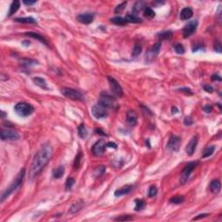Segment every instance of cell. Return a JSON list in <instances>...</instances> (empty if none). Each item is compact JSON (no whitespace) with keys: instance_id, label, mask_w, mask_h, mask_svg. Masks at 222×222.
I'll use <instances>...</instances> for the list:
<instances>
[{"instance_id":"cell-1","label":"cell","mask_w":222,"mask_h":222,"mask_svg":"<svg viewBox=\"0 0 222 222\" xmlns=\"http://www.w3.org/2000/svg\"><path fill=\"white\" fill-rule=\"evenodd\" d=\"M52 154L53 149L50 143H44L41 146V148L34 156L33 161L31 165L29 172V177L31 180H33L40 175L41 172L50 161Z\"/></svg>"},{"instance_id":"cell-2","label":"cell","mask_w":222,"mask_h":222,"mask_svg":"<svg viewBox=\"0 0 222 222\" xmlns=\"http://www.w3.org/2000/svg\"><path fill=\"white\" fill-rule=\"evenodd\" d=\"M24 176H25V168H22L19 171V173L17 175L16 179L11 182V184L1 195V202L5 201L12 193H14L17 189L20 188V186L22 185L23 182H24Z\"/></svg>"},{"instance_id":"cell-3","label":"cell","mask_w":222,"mask_h":222,"mask_svg":"<svg viewBox=\"0 0 222 222\" xmlns=\"http://www.w3.org/2000/svg\"><path fill=\"white\" fill-rule=\"evenodd\" d=\"M98 104L106 108H111V109H116L118 108V103L116 101V99L114 95H111L107 92H102L100 95Z\"/></svg>"},{"instance_id":"cell-4","label":"cell","mask_w":222,"mask_h":222,"mask_svg":"<svg viewBox=\"0 0 222 222\" xmlns=\"http://www.w3.org/2000/svg\"><path fill=\"white\" fill-rule=\"evenodd\" d=\"M15 112L22 117H27L34 112L33 106L26 102H18L14 107Z\"/></svg>"},{"instance_id":"cell-5","label":"cell","mask_w":222,"mask_h":222,"mask_svg":"<svg viewBox=\"0 0 222 222\" xmlns=\"http://www.w3.org/2000/svg\"><path fill=\"white\" fill-rule=\"evenodd\" d=\"M61 93L65 97L69 98L71 100H75V101H82L83 100V95L82 93L75 88H63L61 89Z\"/></svg>"},{"instance_id":"cell-6","label":"cell","mask_w":222,"mask_h":222,"mask_svg":"<svg viewBox=\"0 0 222 222\" xmlns=\"http://www.w3.org/2000/svg\"><path fill=\"white\" fill-rule=\"evenodd\" d=\"M108 81L109 83V88H110V91L112 95H114V97H118L120 98L123 95V90H122V88L120 85V83L114 79V77L108 76Z\"/></svg>"},{"instance_id":"cell-7","label":"cell","mask_w":222,"mask_h":222,"mask_svg":"<svg viewBox=\"0 0 222 222\" xmlns=\"http://www.w3.org/2000/svg\"><path fill=\"white\" fill-rule=\"evenodd\" d=\"M199 165V162H189L188 164L182 170V175H181V178H180V182L181 184H185L188 182L189 176L191 175V173L195 169V168Z\"/></svg>"},{"instance_id":"cell-8","label":"cell","mask_w":222,"mask_h":222,"mask_svg":"<svg viewBox=\"0 0 222 222\" xmlns=\"http://www.w3.org/2000/svg\"><path fill=\"white\" fill-rule=\"evenodd\" d=\"M0 134L2 141H17L19 139V134L13 129H2Z\"/></svg>"},{"instance_id":"cell-9","label":"cell","mask_w":222,"mask_h":222,"mask_svg":"<svg viewBox=\"0 0 222 222\" xmlns=\"http://www.w3.org/2000/svg\"><path fill=\"white\" fill-rule=\"evenodd\" d=\"M161 47H162V42L159 41L157 43H155L153 45V47L150 48V50L148 51V53L146 55L145 59L148 63H151L152 61H154L156 58V56L161 51Z\"/></svg>"},{"instance_id":"cell-10","label":"cell","mask_w":222,"mask_h":222,"mask_svg":"<svg viewBox=\"0 0 222 222\" xmlns=\"http://www.w3.org/2000/svg\"><path fill=\"white\" fill-rule=\"evenodd\" d=\"M181 144H182V139H181V137H179L177 135H173L169 137V140H168L167 147H168V148L170 151H172V152H177L180 149Z\"/></svg>"},{"instance_id":"cell-11","label":"cell","mask_w":222,"mask_h":222,"mask_svg":"<svg viewBox=\"0 0 222 222\" xmlns=\"http://www.w3.org/2000/svg\"><path fill=\"white\" fill-rule=\"evenodd\" d=\"M91 113L93 114L95 118L96 119H102V118H105L108 116V111H107V108H104L101 106L100 104H95L92 107L91 109Z\"/></svg>"},{"instance_id":"cell-12","label":"cell","mask_w":222,"mask_h":222,"mask_svg":"<svg viewBox=\"0 0 222 222\" xmlns=\"http://www.w3.org/2000/svg\"><path fill=\"white\" fill-rule=\"evenodd\" d=\"M106 142L104 139H100L96 141L92 147V153L95 156H101L105 152Z\"/></svg>"},{"instance_id":"cell-13","label":"cell","mask_w":222,"mask_h":222,"mask_svg":"<svg viewBox=\"0 0 222 222\" xmlns=\"http://www.w3.org/2000/svg\"><path fill=\"white\" fill-rule=\"evenodd\" d=\"M198 26V22L196 20H193L188 22L184 27H183V37L184 38H188L190 36L196 31V29Z\"/></svg>"},{"instance_id":"cell-14","label":"cell","mask_w":222,"mask_h":222,"mask_svg":"<svg viewBox=\"0 0 222 222\" xmlns=\"http://www.w3.org/2000/svg\"><path fill=\"white\" fill-rule=\"evenodd\" d=\"M76 20L83 24H89L94 20V15L89 12L81 13L76 17Z\"/></svg>"},{"instance_id":"cell-15","label":"cell","mask_w":222,"mask_h":222,"mask_svg":"<svg viewBox=\"0 0 222 222\" xmlns=\"http://www.w3.org/2000/svg\"><path fill=\"white\" fill-rule=\"evenodd\" d=\"M197 144H198V136L195 135V136H193L191 138V140L188 142V144L186 147V153L189 156L194 155L195 149H196V147H197Z\"/></svg>"},{"instance_id":"cell-16","label":"cell","mask_w":222,"mask_h":222,"mask_svg":"<svg viewBox=\"0 0 222 222\" xmlns=\"http://www.w3.org/2000/svg\"><path fill=\"white\" fill-rule=\"evenodd\" d=\"M126 121L129 126H135L137 123V114L135 110H128L126 114Z\"/></svg>"},{"instance_id":"cell-17","label":"cell","mask_w":222,"mask_h":222,"mask_svg":"<svg viewBox=\"0 0 222 222\" xmlns=\"http://www.w3.org/2000/svg\"><path fill=\"white\" fill-rule=\"evenodd\" d=\"M133 188V186L132 185H126V186H123L121 187V188L116 189L114 191V196L115 197H120L122 195H128V193L131 192V190Z\"/></svg>"},{"instance_id":"cell-18","label":"cell","mask_w":222,"mask_h":222,"mask_svg":"<svg viewBox=\"0 0 222 222\" xmlns=\"http://www.w3.org/2000/svg\"><path fill=\"white\" fill-rule=\"evenodd\" d=\"M220 188H221V184L219 180H214L212 181L210 185H209V189L210 191L214 194V195H218L220 192Z\"/></svg>"},{"instance_id":"cell-19","label":"cell","mask_w":222,"mask_h":222,"mask_svg":"<svg viewBox=\"0 0 222 222\" xmlns=\"http://www.w3.org/2000/svg\"><path fill=\"white\" fill-rule=\"evenodd\" d=\"M193 14H194L193 10L189 7H186V8L182 10L181 14H180V18L183 21L188 20L189 18H191L193 17Z\"/></svg>"},{"instance_id":"cell-20","label":"cell","mask_w":222,"mask_h":222,"mask_svg":"<svg viewBox=\"0 0 222 222\" xmlns=\"http://www.w3.org/2000/svg\"><path fill=\"white\" fill-rule=\"evenodd\" d=\"M32 81H33V82L37 85V86L40 87L41 88L46 89V90L49 89V88H48L47 86V83H46V82H45V80H44L43 78L37 76V77H34L33 79H32Z\"/></svg>"},{"instance_id":"cell-21","label":"cell","mask_w":222,"mask_h":222,"mask_svg":"<svg viewBox=\"0 0 222 222\" xmlns=\"http://www.w3.org/2000/svg\"><path fill=\"white\" fill-rule=\"evenodd\" d=\"M20 7V1L18 0H16V1H13L10 6V10H9V12H8V17H11L13 14H15L19 9Z\"/></svg>"},{"instance_id":"cell-22","label":"cell","mask_w":222,"mask_h":222,"mask_svg":"<svg viewBox=\"0 0 222 222\" xmlns=\"http://www.w3.org/2000/svg\"><path fill=\"white\" fill-rule=\"evenodd\" d=\"M145 9H146V2H144V1H137V2H135L134 7H133V11H135V13H139V12H141V11H143Z\"/></svg>"},{"instance_id":"cell-23","label":"cell","mask_w":222,"mask_h":222,"mask_svg":"<svg viewBox=\"0 0 222 222\" xmlns=\"http://www.w3.org/2000/svg\"><path fill=\"white\" fill-rule=\"evenodd\" d=\"M24 35H25V36H28V37H32L34 39H37V40L40 41L41 43H44L45 45H47V41H46V39H45L42 35L35 33V32H26V33H24Z\"/></svg>"},{"instance_id":"cell-24","label":"cell","mask_w":222,"mask_h":222,"mask_svg":"<svg viewBox=\"0 0 222 222\" xmlns=\"http://www.w3.org/2000/svg\"><path fill=\"white\" fill-rule=\"evenodd\" d=\"M64 171H65V169H64L63 166H59L58 168H55L53 170V173H52L53 177L55 179H60L64 175Z\"/></svg>"},{"instance_id":"cell-25","label":"cell","mask_w":222,"mask_h":222,"mask_svg":"<svg viewBox=\"0 0 222 222\" xmlns=\"http://www.w3.org/2000/svg\"><path fill=\"white\" fill-rule=\"evenodd\" d=\"M124 19L126 21V23L128 24V23H130V24H140L142 22L140 18H138V17H135L134 15H127L125 18H124Z\"/></svg>"},{"instance_id":"cell-26","label":"cell","mask_w":222,"mask_h":222,"mask_svg":"<svg viewBox=\"0 0 222 222\" xmlns=\"http://www.w3.org/2000/svg\"><path fill=\"white\" fill-rule=\"evenodd\" d=\"M83 206H84V202H82V201H77L76 203H75L74 205L71 206V208L69 209V212H70L71 214H76V213L79 212V211L82 208Z\"/></svg>"},{"instance_id":"cell-27","label":"cell","mask_w":222,"mask_h":222,"mask_svg":"<svg viewBox=\"0 0 222 222\" xmlns=\"http://www.w3.org/2000/svg\"><path fill=\"white\" fill-rule=\"evenodd\" d=\"M16 22H18V23H23V24H37V20L31 18V17H28V18H15Z\"/></svg>"},{"instance_id":"cell-28","label":"cell","mask_w":222,"mask_h":222,"mask_svg":"<svg viewBox=\"0 0 222 222\" xmlns=\"http://www.w3.org/2000/svg\"><path fill=\"white\" fill-rule=\"evenodd\" d=\"M214 150H215V146H214V145H211V146L207 147V148L204 149V151H203L202 158H208L209 156H211V155L214 154Z\"/></svg>"},{"instance_id":"cell-29","label":"cell","mask_w":222,"mask_h":222,"mask_svg":"<svg viewBox=\"0 0 222 222\" xmlns=\"http://www.w3.org/2000/svg\"><path fill=\"white\" fill-rule=\"evenodd\" d=\"M173 37V32L171 31H163L162 33L158 34V37L160 41L162 40H169L171 39Z\"/></svg>"},{"instance_id":"cell-30","label":"cell","mask_w":222,"mask_h":222,"mask_svg":"<svg viewBox=\"0 0 222 222\" xmlns=\"http://www.w3.org/2000/svg\"><path fill=\"white\" fill-rule=\"evenodd\" d=\"M110 22L113 23L114 24L119 25V26H123V25H125L127 24L125 19L123 18H121V17H114V18H112L110 19Z\"/></svg>"},{"instance_id":"cell-31","label":"cell","mask_w":222,"mask_h":222,"mask_svg":"<svg viewBox=\"0 0 222 222\" xmlns=\"http://www.w3.org/2000/svg\"><path fill=\"white\" fill-rule=\"evenodd\" d=\"M78 135L81 137L82 139H85L88 135V131L84 124H80L78 127Z\"/></svg>"},{"instance_id":"cell-32","label":"cell","mask_w":222,"mask_h":222,"mask_svg":"<svg viewBox=\"0 0 222 222\" xmlns=\"http://www.w3.org/2000/svg\"><path fill=\"white\" fill-rule=\"evenodd\" d=\"M36 63V62L34 60H31V59H28V58H23L20 60V64L22 66L25 68H29L31 65H34Z\"/></svg>"},{"instance_id":"cell-33","label":"cell","mask_w":222,"mask_h":222,"mask_svg":"<svg viewBox=\"0 0 222 222\" xmlns=\"http://www.w3.org/2000/svg\"><path fill=\"white\" fill-rule=\"evenodd\" d=\"M145 206H146V204H145V201L143 200H135V210L136 212L141 211L142 209L145 208Z\"/></svg>"},{"instance_id":"cell-34","label":"cell","mask_w":222,"mask_h":222,"mask_svg":"<svg viewBox=\"0 0 222 222\" xmlns=\"http://www.w3.org/2000/svg\"><path fill=\"white\" fill-rule=\"evenodd\" d=\"M144 16H145V18L151 19V18H155V12L151 9V8L146 7V9L144 10Z\"/></svg>"},{"instance_id":"cell-35","label":"cell","mask_w":222,"mask_h":222,"mask_svg":"<svg viewBox=\"0 0 222 222\" xmlns=\"http://www.w3.org/2000/svg\"><path fill=\"white\" fill-rule=\"evenodd\" d=\"M185 201V198L183 196H181V195H177V196H175V197H172L169 201L173 204H181L182 202Z\"/></svg>"},{"instance_id":"cell-36","label":"cell","mask_w":222,"mask_h":222,"mask_svg":"<svg viewBox=\"0 0 222 222\" xmlns=\"http://www.w3.org/2000/svg\"><path fill=\"white\" fill-rule=\"evenodd\" d=\"M82 155L81 152H79L77 155L76 156L74 161V168L75 169H78L80 165H81V162H82Z\"/></svg>"},{"instance_id":"cell-37","label":"cell","mask_w":222,"mask_h":222,"mask_svg":"<svg viewBox=\"0 0 222 222\" xmlns=\"http://www.w3.org/2000/svg\"><path fill=\"white\" fill-rule=\"evenodd\" d=\"M126 5H127V2H123V3H121L120 5H118L117 6L115 7V9H114V13L115 14L121 13V12L125 10Z\"/></svg>"},{"instance_id":"cell-38","label":"cell","mask_w":222,"mask_h":222,"mask_svg":"<svg viewBox=\"0 0 222 222\" xmlns=\"http://www.w3.org/2000/svg\"><path fill=\"white\" fill-rule=\"evenodd\" d=\"M141 46L139 44V43H135V46H134V49H133V52H132V56H137L141 54Z\"/></svg>"},{"instance_id":"cell-39","label":"cell","mask_w":222,"mask_h":222,"mask_svg":"<svg viewBox=\"0 0 222 222\" xmlns=\"http://www.w3.org/2000/svg\"><path fill=\"white\" fill-rule=\"evenodd\" d=\"M105 169H106V168L104 166H100L97 168H95L94 172V175H95V177H100L101 175H103L105 172Z\"/></svg>"},{"instance_id":"cell-40","label":"cell","mask_w":222,"mask_h":222,"mask_svg":"<svg viewBox=\"0 0 222 222\" xmlns=\"http://www.w3.org/2000/svg\"><path fill=\"white\" fill-rule=\"evenodd\" d=\"M175 52L179 55H182L185 53V49H184V47H183V45L181 44V43H177V44H175Z\"/></svg>"},{"instance_id":"cell-41","label":"cell","mask_w":222,"mask_h":222,"mask_svg":"<svg viewBox=\"0 0 222 222\" xmlns=\"http://www.w3.org/2000/svg\"><path fill=\"white\" fill-rule=\"evenodd\" d=\"M75 184V179L72 178V177H69L68 178L67 181H66V183H65V188H66V190H70L71 188L73 187V185Z\"/></svg>"},{"instance_id":"cell-42","label":"cell","mask_w":222,"mask_h":222,"mask_svg":"<svg viewBox=\"0 0 222 222\" xmlns=\"http://www.w3.org/2000/svg\"><path fill=\"white\" fill-rule=\"evenodd\" d=\"M157 192H158V190H157V188L155 187V186H151L150 188H149V190H148V197L149 198H153V197H155V195H157Z\"/></svg>"},{"instance_id":"cell-43","label":"cell","mask_w":222,"mask_h":222,"mask_svg":"<svg viewBox=\"0 0 222 222\" xmlns=\"http://www.w3.org/2000/svg\"><path fill=\"white\" fill-rule=\"evenodd\" d=\"M133 217L130 215H121L120 217H116L114 219V220H118V221H128V220H132Z\"/></svg>"},{"instance_id":"cell-44","label":"cell","mask_w":222,"mask_h":222,"mask_svg":"<svg viewBox=\"0 0 222 222\" xmlns=\"http://www.w3.org/2000/svg\"><path fill=\"white\" fill-rule=\"evenodd\" d=\"M194 123V121L192 120V118L191 117H186L185 119H184V124L186 125V126H191L192 124Z\"/></svg>"},{"instance_id":"cell-45","label":"cell","mask_w":222,"mask_h":222,"mask_svg":"<svg viewBox=\"0 0 222 222\" xmlns=\"http://www.w3.org/2000/svg\"><path fill=\"white\" fill-rule=\"evenodd\" d=\"M178 90H179V91H181V92H184V93H186V94L193 95L192 90H191L189 88H179Z\"/></svg>"},{"instance_id":"cell-46","label":"cell","mask_w":222,"mask_h":222,"mask_svg":"<svg viewBox=\"0 0 222 222\" xmlns=\"http://www.w3.org/2000/svg\"><path fill=\"white\" fill-rule=\"evenodd\" d=\"M214 50L218 53H221L222 49H221V45L220 43V42H216L215 44H214Z\"/></svg>"},{"instance_id":"cell-47","label":"cell","mask_w":222,"mask_h":222,"mask_svg":"<svg viewBox=\"0 0 222 222\" xmlns=\"http://www.w3.org/2000/svg\"><path fill=\"white\" fill-rule=\"evenodd\" d=\"M203 88H204V90H205V91H207V92H208V93H213V92H214V88L212 87L211 85H209V84L205 85V86H204Z\"/></svg>"},{"instance_id":"cell-48","label":"cell","mask_w":222,"mask_h":222,"mask_svg":"<svg viewBox=\"0 0 222 222\" xmlns=\"http://www.w3.org/2000/svg\"><path fill=\"white\" fill-rule=\"evenodd\" d=\"M211 79H212V81H218V82H221V77H220V76L218 74H214L212 76H211Z\"/></svg>"},{"instance_id":"cell-49","label":"cell","mask_w":222,"mask_h":222,"mask_svg":"<svg viewBox=\"0 0 222 222\" xmlns=\"http://www.w3.org/2000/svg\"><path fill=\"white\" fill-rule=\"evenodd\" d=\"M204 111L206 112V113H211L212 111H213V107L210 105V104H207L206 106H204Z\"/></svg>"},{"instance_id":"cell-50","label":"cell","mask_w":222,"mask_h":222,"mask_svg":"<svg viewBox=\"0 0 222 222\" xmlns=\"http://www.w3.org/2000/svg\"><path fill=\"white\" fill-rule=\"evenodd\" d=\"M208 216H209L208 214H199L198 216L195 217V218L193 219V220H200V219H203V218H206V217H208Z\"/></svg>"},{"instance_id":"cell-51","label":"cell","mask_w":222,"mask_h":222,"mask_svg":"<svg viewBox=\"0 0 222 222\" xmlns=\"http://www.w3.org/2000/svg\"><path fill=\"white\" fill-rule=\"evenodd\" d=\"M95 131H96V134H97V135H102V136H107V134H106L102 129H101V128H97Z\"/></svg>"},{"instance_id":"cell-52","label":"cell","mask_w":222,"mask_h":222,"mask_svg":"<svg viewBox=\"0 0 222 222\" xmlns=\"http://www.w3.org/2000/svg\"><path fill=\"white\" fill-rule=\"evenodd\" d=\"M106 147H107V148H117V145H116L114 142H108V143L106 144Z\"/></svg>"},{"instance_id":"cell-53","label":"cell","mask_w":222,"mask_h":222,"mask_svg":"<svg viewBox=\"0 0 222 222\" xmlns=\"http://www.w3.org/2000/svg\"><path fill=\"white\" fill-rule=\"evenodd\" d=\"M23 3L25 5H35L37 3V1H24Z\"/></svg>"},{"instance_id":"cell-54","label":"cell","mask_w":222,"mask_h":222,"mask_svg":"<svg viewBox=\"0 0 222 222\" xmlns=\"http://www.w3.org/2000/svg\"><path fill=\"white\" fill-rule=\"evenodd\" d=\"M22 43H23V45H24V46H26V47H27V46L30 45V41H24Z\"/></svg>"},{"instance_id":"cell-55","label":"cell","mask_w":222,"mask_h":222,"mask_svg":"<svg viewBox=\"0 0 222 222\" xmlns=\"http://www.w3.org/2000/svg\"><path fill=\"white\" fill-rule=\"evenodd\" d=\"M178 113V109L176 108V107H173L172 108V114H176Z\"/></svg>"},{"instance_id":"cell-56","label":"cell","mask_w":222,"mask_h":222,"mask_svg":"<svg viewBox=\"0 0 222 222\" xmlns=\"http://www.w3.org/2000/svg\"><path fill=\"white\" fill-rule=\"evenodd\" d=\"M6 115L7 114H5L4 111H1V117H2V118H5V116H6Z\"/></svg>"}]
</instances>
